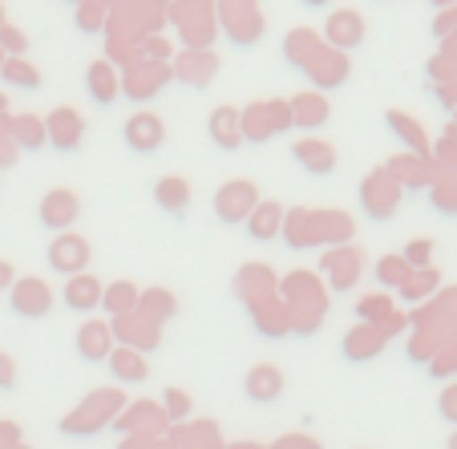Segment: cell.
Returning a JSON list of instances; mask_svg holds the SVG:
<instances>
[{
	"instance_id": "cell-35",
	"label": "cell",
	"mask_w": 457,
	"mask_h": 449,
	"mask_svg": "<svg viewBox=\"0 0 457 449\" xmlns=\"http://www.w3.org/2000/svg\"><path fill=\"white\" fill-rule=\"evenodd\" d=\"M4 130H9V138L17 142L21 150H41L45 142H49L45 138V121L37 118V113H12Z\"/></svg>"
},
{
	"instance_id": "cell-24",
	"label": "cell",
	"mask_w": 457,
	"mask_h": 449,
	"mask_svg": "<svg viewBox=\"0 0 457 449\" xmlns=\"http://www.w3.org/2000/svg\"><path fill=\"white\" fill-rule=\"evenodd\" d=\"M243 393H247L255 405H276V401L284 397V372H279L276 364H255V369L247 372V380H243Z\"/></svg>"
},
{
	"instance_id": "cell-22",
	"label": "cell",
	"mask_w": 457,
	"mask_h": 449,
	"mask_svg": "<svg viewBox=\"0 0 457 449\" xmlns=\"http://www.w3.org/2000/svg\"><path fill=\"white\" fill-rule=\"evenodd\" d=\"M162 138H166V121L158 118L154 110H142V113H134V118L126 121V142L138 150V154L158 150L162 146Z\"/></svg>"
},
{
	"instance_id": "cell-11",
	"label": "cell",
	"mask_w": 457,
	"mask_h": 449,
	"mask_svg": "<svg viewBox=\"0 0 457 449\" xmlns=\"http://www.w3.org/2000/svg\"><path fill=\"white\" fill-rule=\"evenodd\" d=\"M170 78H174L170 65H158V61H134V65H126V73H121V94H129L134 102H150Z\"/></svg>"
},
{
	"instance_id": "cell-62",
	"label": "cell",
	"mask_w": 457,
	"mask_h": 449,
	"mask_svg": "<svg viewBox=\"0 0 457 449\" xmlns=\"http://www.w3.org/2000/svg\"><path fill=\"white\" fill-rule=\"evenodd\" d=\"M73 4H81V0H73Z\"/></svg>"
},
{
	"instance_id": "cell-9",
	"label": "cell",
	"mask_w": 457,
	"mask_h": 449,
	"mask_svg": "<svg viewBox=\"0 0 457 449\" xmlns=\"http://www.w3.org/2000/svg\"><path fill=\"white\" fill-rule=\"evenodd\" d=\"M255 207H259V190H255V182H247V179H231L215 190V215L231 227L247 223V215Z\"/></svg>"
},
{
	"instance_id": "cell-55",
	"label": "cell",
	"mask_w": 457,
	"mask_h": 449,
	"mask_svg": "<svg viewBox=\"0 0 457 449\" xmlns=\"http://www.w3.org/2000/svg\"><path fill=\"white\" fill-rule=\"evenodd\" d=\"M433 29H437V37H449V33H453V29H457V9H445V12H441V21H437Z\"/></svg>"
},
{
	"instance_id": "cell-12",
	"label": "cell",
	"mask_w": 457,
	"mask_h": 449,
	"mask_svg": "<svg viewBox=\"0 0 457 449\" xmlns=\"http://www.w3.org/2000/svg\"><path fill=\"white\" fill-rule=\"evenodd\" d=\"M9 303H12V312H17V316L41 320V316H49V312H53V287L45 284V279H37V276L12 279Z\"/></svg>"
},
{
	"instance_id": "cell-5",
	"label": "cell",
	"mask_w": 457,
	"mask_h": 449,
	"mask_svg": "<svg viewBox=\"0 0 457 449\" xmlns=\"http://www.w3.org/2000/svg\"><path fill=\"white\" fill-rule=\"evenodd\" d=\"M364 271V251L356 243H345V247H328L320 255V276L328 279L332 292H353L356 279Z\"/></svg>"
},
{
	"instance_id": "cell-26",
	"label": "cell",
	"mask_w": 457,
	"mask_h": 449,
	"mask_svg": "<svg viewBox=\"0 0 457 449\" xmlns=\"http://www.w3.org/2000/svg\"><path fill=\"white\" fill-rule=\"evenodd\" d=\"M385 345L388 340L380 337V328H372V324H356V328H348V337H345V356L353 364H369L385 353Z\"/></svg>"
},
{
	"instance_id": "cell-16",
	"label": "cell",
	"mask_w": 457,
	"mask_h": 449,
	"mask_svg": "<svg viewBox=\"0 0 457 449\" xmlns=\"http://www.w3.org/2000/svg\"><path fill=\"white\" fill-rule=\"evenodd\" d=\"M320 243H332V247H345L353 243V219L345 211H312L308 219V247H320Z\"/></svg>"
},
{
	"instance_id": "cell-17",
	"label": "cell",
	"mask_w": 457,
	"mask_h": 449,
	"mask_svg": "<svg viewBox=\"0 0 457 449\" xmlns=\"http://www.w3.org/2000/svg\"><path fill=\"white\" fill-rule=\"evenodd\" d=\"M348 70H353V65H348V53L328 49V45H324V49H320L316 57L308 61V65H303V73H308V81H312L316 89H337V86H345V81H348Z\"/></svg>"
},
{
	"instance_id": "cell-4",
	"label": "cell",
	"mask_w": 457,
	"mask_h": 449,
	"mask_svg": "<svg viewBox=\"0 0 457 449\" xmlns=\"http://www.w3.org/2000/svg\"><path fill=\"white\" fill-rule=\"evenodd\" d=\"M239 121H243V142L263 146L268 138L292 130V110H287L284 97H268V102H251L247 110H239Z\"/></svg>"
},
{
	"instance_id": "cell-13",
	"label": "cell",
	"mask_w": 457,
	"mask_h": 449,
	"mask_svg": "<svg viewBox=\"0 0 457 449\" xmlns=\"http://www.w3.org/2000/svg\"><path fill=\"white\" fill-rule=\"evenodd\" d=\"M49 268L65 279L81 276V271L89 268V239H81V235H73V231H61L57 239L49 243Z\"/></svg>"
},
{
	"instance_id": "cell-48",
	"label": "cell",
	"mask_w": 457,
	"mask_h": 449,
	"mask_svg": "<svg viewBox=\"0 0 457 449\" xmlns=\"http://www.w3.org/2000/svg\"><path fill=\"white\" fill-rule=\"evenodd\" d=\"M0 49H4V57H25V49H29V37L21 33L17 25H0Z\"/></svg>"
},
{
	"instance_id": "cell-56",
	"label": "cell",
	"mask_w": 457,
	"mask_h": 449,
	"mask_svg": "<svg viewBox=\"0 0 457 449\" xmlns=\"http://www.w3.org/2000/svg\"><path fill=\"white\" fill-rule=\"evenodd\" d=\"M12 276H17V271H12V263L0 260V295H4V292L12 287Z\"/></svg>"
},
{
	"instance_id": "cell-20",
	"label": "cell",
	"mask_w": 457,
	"mask_h": 449,
	"mask_svg": "<svg viewBox=\"0 0 457 449\" xmlns=\"http://www.w3.org/2000/svg\"><path fill=\"white\" fill-rule=\"evenodd\" d=\"M113 348H118V340H113L110 320H86L78 328V356L81 361L102 364V361H110Z\"/></svg>"
},
{
	"instance_id": "cell-40",
	"label": "cell",
	"mask_w": 457,
	"mask_h": 449,
	"mask_svg": "<svg viewBox=\"0 0 457 449\" xmlns=\"http://www.w3.org/2000/svg\"><path fill=\"white\" fill-rule=\"evenodd\" d=\"M0 78L9 81V86H17V89H41V70H37L33 61H25V57H9V61H4Z\"/></svg>"
},
{
	"instance_id": "cell-60",
	"label": "cell",
	"mask_w": 457,
	"mask_h": 449,
	"mask_svg": "<svg viewBox=\"0 0 457 449\" xmlns=\"http://www.w3.org/2000/svg\"><path fill=\"white\" fill-rule=\"evenodd\" d=\"M4 61H9V57H4V49H0V70H4Z\"/></svg>"
},
{
	"instance_id": "cell-39",
	"label": "cell",
	"mask_w": 457,
	"mask_h": 449,
	"mask_svg": "<svg viewBox=\"0 0 457 449\" xmlns=\"http://www.w3.org/2000/svg\"><path fill=\"white\" fill-rule=\"evenodd\" d=\"M174 449H223V437H219V425H215V421L187 425V429L174 433Z\"/></svg>"
},
{
	"instance_id": "cell-41",
	"label": "cell",
	"mask_w": 457,
	"mask_h": 449,
	"mask_svg": "<svg viewBox=\"0 0 457 449\" xmlns=\"http://www.w3.org/2000/svg\"><path fill=\"white\" fill-rule=\"evenodd\" d=\"M388 170V179H397V182H405V187H425V158H417V154H401V158H393V162L385 166Z\"/></svg>"
},
{
	"instance_id": "cell-50",
	"label": "cell",
	"mask_w": 457,
	"mask_h": 449,
	"mask_svg": "<svg viewBox=\"0 0 457 449\" xmlns=\"http://www.w3.org/2000/svg\"><path fill=\"white\" fill-rule=\"evenodd\" d=\"M17 158H21V146H17V142H12V138H9V130H0V166L9 170V166L17 162Z\"/></svg>"
},
{
	"instance_id": "cell-52",
	"label": "cell",
	"mask_w": 457,
	"mask_h": 449,
	"mask_svg": "<svg viewBox=\"0 0 457 449\" xmlns=\"http://www.w3.org/2000/svg\"><path fill=\"white\" fill-rule=\"evenodd\" d=\"M0 449H21V429L12 421H0Z\"/></svg>"
},
{
	"instance_id": "cell-30",
	"label": "cell",
	"mask_w": 457,
	"mask_h": 449,
	"mask_svg": "<svg viewBox=\"0 0 457 449\" xmlns=\"http://www.w3.org/2000/svg\"><path fill=\"white\" fill-rule=\"evenodd\" d=\"M211 138H215V146L223 150H239L243 146V121H239V110L235 105H219L215 113H211Z\"/></svg>"
},
{
	"instance_id": "cell-28",
	"label": "cell",
	"mask_w": 457,
	"mask_h": 449,
	"mask_svg": "<svg viewBox=\"0 0 457 449\" xmlns=\"http://www.w3.org/2000/svg\"><path fill=\"white\" fill-rule=\"evenodd\" d=\"M292 154H295V162H300L308 174H332V170H337V146H332V142H324V138L295 142Z\"/></svg>"
},
{
	"instance_id": "cell-3",
	"label": "cell",
	"mask_w": 457,
	"mask_h": 449,
	"mask_svg": "<svg viewBox=\"0 0 457 449\" xmlns=\"http://www.w3.org/2000/svg\"><path fill=\"white\" fill-rule=\"evenodd\" d=\"M170 25L182 37L187 49H211L219 33V9L215 0H174L170 4Z\"/></svg>"
},
{
	"instance_id": "cell-7",
	"label": "cell",
	"mask_w": 457,
	"mask_h": 449,
	"mask_svg": "<svg viewBox=\"0 0 457 449\" xmlns=\"http://www.w3.org/2000/svg\"><path fill=\"white\" fill-rule=\"evenodd\" d=\"M113 328V340H118L121 348H134V353H154L158 345H162V324H154V320H146L142 312H129V316H113L110 320Z\"/></svg>"
},
{
	"instance_id": "cell-42",
	"label": "cell",
	"mask_w": 457,
	"mask_h": 449,
	"mask_svg": "<svg viewBox=\"0 0 457 449\" xmlns=\"http://www.w3.org/2000/svg\"><path fill=\"white\" fill-rule=\"evenodd\" d=\"M110 0H81L78 4V29L81 33H102L110 25Z\"/></svg>"
},
{
	"instance_id": "cell-1",
	"label": "cell",
	"mask_w": 457,
	"mask_h": 449,
	"mask_svg": "<svg viewBox=\"0 0 457 449\" xmlns=\"http://www.w3.org/2000/svg\"><path fill=\"white\" fill-rule=\"evenodd\" d=\"M279 300L287 308L295 337H312L328 316V287H324V279L316 271H292L279 284Z\"/></svg>"
},
{
	"instance_id": "cell-10",
	"label": "cell",
	"mask_w": 457,
	"mask_h": 449,
	"mask_svg": "<svg viewBox=\"0 0 457 449\" xmlns=\"http://www.w3.org/2000/svg\"><path fill=\"white\" fill-rule=\"evenodd\" d=\"M166 413L158 401H134V405H126L118 413V421H113V429H121L126 437H162L166 433Z\"/></svg>"
},
{
	"instance_id": "cell-46",
	"label": "cell",
	"mask_w": 457,
	"mask_h": 449,
	"mask_svg": "<svg viewBox=\"0 0 457 449\" xmlns=\"http://www.w3.org/2000/svg\"><path fill=\"white\" fill-rule=\"evenodd\" d=\"M437 287V271L433 268H425V271H413V276L405 279V284L397 287L401 292V300H409V303H417V300H425V295Z\"/></svg>"
},
{
	"instance_id": "cell-33",
	"label": "cell",
	"mask_w": 457,
	"mask_h": 449,
	"mask_svg": "<svg viewBox=\"0 0 457 449\" xmlns=\"http://www.w3.org/2000/svg\"><path fill=\"white\" fill-rule=\"evenodd\" d=\"M320 49H324V37L312 33V29H292V33L284 37V57H287V65H295L300 73Z\"/></svg>"
},
{
	"instance_id": "cell-8",
	"label": "cell",
	"mask_w": 457,
	"mask_h": 449,
	"mask_svg": "<svg viewBox=\"0 0 457 449\" xmlns=\"http://www.w3.org/2000/svg\"><path fill=\"white\" fill-rule=\"evenodd\" d=\"M397 203H401V182L388 179L385 166H377V170L361 182V207H364V215H369V219H388L393 211H397Z\"/></svg>"
},
{
	"instance_id": "cell-59",
	"label": "cell",
	"mask_w": 457,
	"mask_h": 449,
	"mask_svg": "<svg viewBox=\"0 0 457 449\" xmlns=\"http://www.w3.org/2000/svg\"><path fill=\"white\" fill-rule=\"evenodd\" d=\"M303 4H312V9H320V4H328V0H303Z\"/></svg>"
},
{
	"instance_id": "cell-63",
	"label": "cell",
	"mask_w": 457,
	"mask_h": 449,
	"mask_svg": "<svg viewBox=\"0 0 457 449\" xmlns=\"http://www.w3.org/2000/svg\"><path fill=\"white\" fill-rule=\"evenodd\" d=\"M0 25H4V17H0Z\"/></svg>"
},
{
	"instance_id": "cell-31",
	"label": "cell",
	"mask_w": 457,
	"mask_h": 449,
	"mask_svg": "<svg viewBox=\"0 0 457 449\" xmlns=\"http://www.w3.org/2000/svg\"><path fill=\"white\" fill-rule=\"evenodd\" d=\"M279 227H284V207H279V203H271V199H263L247 215V235L255 243H271L279 235Z\"/></svg>"
},
{
	"instance_id": "cell-23",
	"label": "cell",
	"mask_w": 457,
	"mask_h": 449,
	"mask_svg": "<svg viewBox=\"0 0 457 449\" xmlns=\"http://www.w3.org/2000/svg\"><path fill=\"white\" fill-rule=\"evenodd\" d=\"M361 41H364V21H361V12H353V9L332 12L328 25H324V45H332V49L348 53V49H356Z\"/></svg>"
},
{
	"instance_id": "cell-47",
	"label": "cell",
	"mask_w": 457,
	"mask_h": 449,
	"mask_svg": "<svg viewBox=\"0 0 457 449\" xmlns=\"http://www.w3.org/2000/svg\"><path fill=\"white\" fill-rule=\"evenodd\" d=\"M158 405H162L166 421H170V425H182V421L190 417V393H187V389H166Z\"/></svg>"
},
{
	"instance_id": "cell-27",
	"label": "cell",
	"mask_w": 457,
	"mask_h": 449,
	"mask_svg": "<svg viewBox=\"0 0 457 449\" xmlns=\"http://www.w3.org/2000/svg\"><path fill=\"white\" fill-rule=\"evenodd\" d=\"M61 300H65V308H70V312H94V308H102V279L89 276V271H81V276H70V279H65V292H61Z\"/></svg>"
},
{
	"instance_id": "cell-34",
	"label": "cell",
	"mask_w": 457,
	"mask_h": 449,
	"mask_svg": "<svg viewBox=\"0 0 457 449\" xmlns=\"http://www.w3.org/2000/svg\"><path fill=\"white\" fill-rule=\"evenodd\" d=\"M385 121H388V130H393L409 146V154H417V158L429 154V138H425V126H421V121H413L409 113H401V110H388Z\"/></svg>"
},
{
	"instance_id": "cell-58",
	"label": "cell",
	"mask_w": 457,
	"mask_h": 449,
	"mask_svg": "<svg viewBox=\"0 0 457 449\" xmlns=\"http://www.w3.org/2000/svg\"><path fill=\"white\" fill-rule=\"evenodd\" d=\"M433 4H441V9H457V0H433Z\"/></svg>"
},
{
	"instance_id": "cell-51",
	"label": "cell",
	"mask_w": 457,
	"mask_h": 449,
	"mask_svg": "<svg viewBox=\"0 0 457 449\" xmlns=\"http://www.w3.org/2000/svg\"><path fill=\"white\" fill-rule=\"evenodd\" d=\"M12 385H17V361L9 353H0V389L9 393Z\"/></svg>"
},
{
	"instance_id": "cell-61",
	"label": "cell",
	"mask_w": 457,
	"mask_h": 449,
	"mask_svg": "<svg viewBox=\"0 0 457 449\" xmlns=\"http://www.w3.org/2000/svg\"><path fill=\"white\" fill-rule=\"evenodd\" d=\"M449 449H457V433H453V441H449Z\"/></svg>"
},
{
	"instance_id": "cell-44",
	"label": "cell",
	"mask_w": 457,
	"mask_h": 449,
	"mask_svg": "<svg viewBox=\"0 0 457 449\" xmlns=\"http://www.w3.org/2000/svg\"><path fill=\"white\" fill-rule=\"evenodd\" d=\"M393 312H397V308H393V300H388V295H361V303H356L361 324H372V328H380Z\"/></svg>"
},
{
	"instance_id": "cell-53",
	"label": "cell",
	"mask_w": 457,
	"mask_h": 449,
	"mask_svg": "<svg viewBox=\"0 0 457 449\" xmlns=\"http://www.w3.org/2000/svg\"><path fill=\"white\" fill-rule=\"evenodd\" d=\"M271 449H320L312 437H303V433H292V437H279Z\"/></svg>"
},
{
	"instance_id": "cell-14",
	"label": "cell",
	"mask_w": 457,
	"mask_h": 449,
	"mask_svg": "<svg viewBox=\"0 0 457 449\" xmlns=\"http://www.w3.org/2000/svg\"><path fill=\"white\" fill-rule=\"evenodd\" d=\"M81 215V199L73 195L70 187H53L49 195L41 199V207H37V219H41L49 231H70L73 227V219Z\"/></svg>"
},
{
	"instance_id": "cell-49",
	"label": "cell",
	"mask_w": 457,
	"mask_h": 449,
	"mask_svg": "<svg viewBox=\"0 0 457 449\" xmlns=\"http://www.w3.org/2000/svg\"><path fill=\"white\" fill-rule=\"evenodd\" d=\"M401 260H405L413 271H425L429 268V260H433V243L429 239H413L405 251H401Z\"/></svg>"
},
{
	"instance_id": "cell-29",
	"label": "cell",
	"mask_w": 457,
	"mask_h": 449,
	"mask_svg": "<svg viewBox=\"0 0 457 449\" xmlns=\"http://www.w3.org/2000/svg\"><path fill=\"white\" fill-rule=\"evenodd\" d=\"M86 89H89V97L94 102H102V105H110L113 97L121 94V73L113 70V61H94L86 70Z\"/></svg>"
},
{
	"instance_id": "cell-36",
	"label": "cell",
	"mask_w": 457,
	"mask_h": 449,
	"mask_svg": "<svg viewBox=\"0 0 457 449\" xmlns=\"http://www.w3.org/2000/svg\"><path fill=\"white\" fill-rule=\"evenodd\" d=\"M154 203L170 215H182L190 207V182L179 179V174H166V179L154 182Z\"/></svg>"
},
{
	"instance_id": "cell-25",
	"label": "cell",
	"mask_w": 457,
	"mask_h": 449,
	"mask_svg": "<svg viewBox=\"0 0 457 449\" xmlns=\"http://www.w3.org/2000/svg\"><path fill=\"white\" fill-rule=\"evenodd\" d=\"M271 292H279L276 271H271L268 263H243L239 276H235V295H239L243 303H251V300L271 295Z\"/></svg>"
},
{
	"instance_id": "cell-19",
	"label": "cell",
	"mask_w": 457,
	"mask_h": 449,
	"mask_svg": "<svg viewBox=\"0 0 457 449\" xmlns=\"http://www.w3.org/2000/svg\"><path fill=\"white\" fill-rule=\"evenodd\" d=\"M45 138L57 150H78L81 138H86V118H81L78 110H70V105H61V110H53L49 121H45Z\"/></svg>"
},
{
	"instance_id": "cell-2",
	"label": "cell",
	"mask_w": 457,
	"mask_h": 449,
	"mask_svg": "<svg viewBox=\"0 0 457 449\" xmlns=\"http://www.w3.org/2000/svg\"><path fill=\"white\" fill-rule=\"evenodd\" d=\"M121 409H126V393L121 389H94L73 413L61 417V433L65 437H94L97 429L118 421Z\"/></svg>"
},
{
	"instance_id": "cell-43",
	"label": "cell",
	"mask_w": 457,
	"mask_h": 449,
	"mask_svg": "<svg viewBox=\"0 0 457 449\" xmlns=\"http://www.w3.org/2000/svg\"><path fill=\"white\" fill-rule=\"evenodd\" d=\"M308 219H312L308 207L284 211V227H279V235H284L287 247H308Z\"/></svg>"
},
{
	"instance_id": "cell-45",
	"label": "cell",
	"mask_w": 457,
	"mask_h": 449,
	"mask_svg": "<svg viewBox=\"0 0 457 449\" xmlns=\"http://www.w3.org/2000/svg\"><path fill=\"white\" fill-rule=\"evenodd\" d=\"M409 276H413V268H409L401 255H380V260H377V279L385 287H401Z\"/></svg>"
},
{
	"instance_id": "cell-21",
	"label": "cell",
	"mask_w": 457,
	"mask_h": 449,
	"mask_svg": "<svg viewBox=\"0 0 457 449\" xmlns=\"http://www.w3.org/2000/svg\"><path fill=\"white\" fill-rule=\"evenodd\" d=\"M287 110H292V126H300V130H320L332 118V105L320 89H303V94L287 97Z\"/></svg>"
},
{
	"instance_id": "cell-18",
	"label": "cell",
	"mask_w": 457,
	"mask_h": 449,
	"mask_svg": "<svg viewBox=\"0 0 457 449\" xmlns=\"http://www.w3.org/2000/svg\"><path fill=\"white\" fill-rule=\"evenodd\" d=\"M247 312H251V320H255V328L263 332L268 340H279V337L292 332V320H287V308H284V300H279V292L251 300Z\"/></svg>"
},
{
	"instance_id": "cell-6",
	"label": "cell",
	"mask_w": 457,
	"mask_h": 449,
	"mask_svg": "<svg viewBox=\"0 0 457 449\" xmlns=\"http://www.w3.org/2000/svg\"><path fill=\"white\" fill-rule=\"evenodd\" d=\"M219 25L235 45H255L263 37V17L255 0H219Z\"/></svg>"
},
{
	"instance_id": "cell-15",
	"label": "cell",
	"mask_w": 457,
	"mask_h": 449,
	"mask_svg": "<svg viewBox=\"0 0 457 449\" xmlns=\"http://www.w3.org/2000/svg\"><path fill=\"white\" fill-rule=\"evenodd\" d=\"M170 73L179 81H187V86H211L219 73V53L215 49H182L179 57H174Z\"/></svg>"
},
{
	"instance_id": "cell-37",
	"label": "cell",
	"mask_w": 457,
	"mask_h": 449,
	"mask_svg": "<svg viewBox=\"0 0 457 449\" xmlns=\"http://www.w3.org/2000/svg\"><path fill=\"white\" fill-rule=\"evenodd\" d=\"M138 295L142 287H134L129 279H113V284L102 287V308L113 316H129V312H138Z\"/></svg>"
},
{
	"instance_id": "cell-54",
	"label": "cell",
	"mask_w": 457,
	"mask_h": 449,
	"mask_svg": "<svg viewBox=\"0 0 457 449\" xmlns=\"http://www.w3.org/2000/svg\"><path fill=\"white\" fill-rule=\"evenodd\" d=\"M441 417H445V421H457V385L441 393Z\"/></svg>"
},
{
	"instance_id": "cell-57",
	"label": "cell",
	"mask_w": 457,
	"mask_h": 449,
	"mask_svg": "<svg viewBox=\"0 0 457 449\" xmlns=\"http://www.w3.org/2000/svg\"><path fill=\"white\" fill-rule=\"evenodd\" d=\"M9 118H12V113H9V97L0 94V130H4V126H9Z\"/></svg>"
},
{
	"instance_id": "cell-32",
	"label": "cell",
	"mask_w": 457,
	"mask_h": 449,
	"mask_svg": "<svg viewBox=\"0 0 457 449\" xmlns=\"http://www.w3.org/2000/svg\"><path fill=\"white\" fill-rule=\"evenodd\" d=\"M110 372L121 380V385H142V380H150V364H146V356L142 353H134V348H113L110 353Z\"/></svg>"
},
{
	"instance_id": "cell-38",
	"label": "cell",
	"mask_w": 457,
	"mask_h": 449,
	"mask_svg": "<svg viewBox=\"0 0 457 449\" xmlns=\"http://www.w3.org/2000/svg\"><path fill=\"white\" fill-rule=\"evenodd\" d=\"M138 312L146 320H154V324H166V320L179 316V300H174V292H166V287H146V292L138 295Z\"/></svg>"
}]
</instances>
